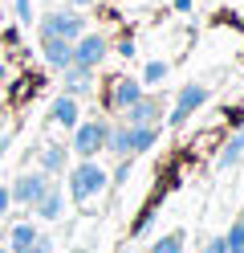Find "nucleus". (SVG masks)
Listing matches in <instances>:
<instances>
[{
  "instance_id": "26",
  "label": "nucleus",
  "mask_w": 244,
  "mask_h": 253,
  "mask_svg": "<svg viewBox=\"0 0 244 253\" xmlns=\"http://www.w3.org/2000/svg\"><path fill=\"white\" fill-rule=\"evenodd\" d=\"M118 53H122V57H135V41H130V37L118 41Z\"/></svg>"
},
{
  "instance_id": "1",
  "label": "nucleus",
  "mask_w": 244,
  "mask_h": 253,
  "mask_svg": "<svg viewBox=\"0 0 244 253\" xmlns=\"http://www.w3.org/2000/svg\"><path fill=\"white\" fill-rule=\"evenodd\" d=\"M106 184H110V176L102 171L98 160H77V168L70 171V196H73V204H86L94 196H102Z\"/></svg>"
},
{
  "instance_id": "28",
  "label": "nucleus",
  "mask_w": 244,
  "mask_h": 253,
  "mask_svg": "<svg viewBox=\"0 0 244 253\" xmlns=\"http://www.w3.org/2000/svg\"><path fill=\"white\" fill-rule=\"evenodd\" d=\"M175 8H179V12H187V8H191V0H175Z\"/></svg>"
},
{
  "instance_id": "12",
  "label": "nucleus",
  "mask_w": 244,
  "mask_h": 253,
  "mask_svg": "<svg viewBox=\"0 0 244 253\" xmlns=\"http://www.w3.org/2000/svg\"><path fill=\"white\" fill-rule=\"evenodd\" d=\"M61 74H65V94H70V98H81V94L94 90V70L70 66V70H61Z\"/></svg>"
},
{
  "instance_id": "14",
  "label": "nucleus",
  "mask_w": 244,
  "mask_h": 253,
  "mask_svg": "<svg viewBox=\"0 0 244 253\" xmlns=\"http://www.w3.org/2000/svg\"><path fill=\"white\" fill-rule=\"evenodd\" d=\"M41 171H45V176L65 171V143H45L41 147Z\"/></svg>"
},
{
  "instance_id": "27",
  "label": "nucleus",
  "mask_w": 244,
  "mask_h": 253,
  "mask_svg": "<svg viewBox=\"0 0 244 253\" xmlns=\"http://www.w3.org/2000/svg\"><path fill=\"white\" fill-rule=\"evenodd\" d=\"M70 4H73V8H90L94 0H70Z\"/></svg>"
},
{
  "instance_id": "2",
  "label": "nucleus",
  "mask_w": 244,
  "mask_h": 253,
  "mask_svg": "<svg viewBox=\"0 0 244 253\" xmlns=\"http://www.w3.org/2000/svg\"><path fill=\"white\" fill-rule=\"evenodd\" d=\"M106 131H110L106 119H86V123H77V126H73L70 151L77 155V160H94L98 151H106Z\"/></svg>"
},
{
  "instance_id": "9",
  "label": "nucleus",
  "mask_w": 244,
  "mask_h": 253,
  "mask_svg": "<svg viewBox=\"0 0 244 253\" xmlns=\"http://www.w3.org/2000/svg\"><path fill=\"white\" fill-rule=\"evenodd\" d=\"M142 94H146L142 82H135V78H114V86H110V106L122 115V110H126L130 102H139Z\"/></svg>"
},
{
  "instance_id": "10",
  "label": "nucleus",
  "mask_w": 244,
  "mask_h": 253,
  "mask_svg": "<svg viewBox=\"0 0 244 253\" xmlns=\"http://www.w3.org/2000/svg\"><path fill=\"white\" fill-rule=\"evenodd\" d=\"M49 119H53L57 126H73L81 123V106H77V98H70V94H61V98H53V106H49Z\"/></svg>"
},
{
  "instance_id": "16",
  "label": "nucleus",
  "mask_w": 244,
  "mask_h": 253,
  "mask_svg": "<svg viewBox=\"0 0 244 253\" xmlns=\"http://www.w3.org/2000/svg\"><path fill=\"white\" fill-rule=\"evenodd\" d=\"M37 229L29 225V220H21V225H12V233H8V245H12V253H21V249H29L33 241H37Z\"/></svg>"
},
{
  "instance_id": "20",
  "label": "nucleus",
  "mask_w": 244,
  "mask_h": 253,
  "mask_svg": "<svg viewBox=\"0 0 244 253\" xmlns=\"http://www.w3.org/2000/svg\"><path fill=\"white\" fill-rule=\"evenodd\" d=\"M224 245H228V253H244V229L232 225V229H228V237H224Z\"/></svg>"
},
{
  "instance_id": "29",
  "label": "nucleus",
  "mask_w": 244,
  "mask_h": 253,
  "mask_svg": "<svg viewBox=\"0 0 244 253\" xmlns=\"http://www.w3.org/2000/svg\"><path fill=\"white\" fill-rule=\"evenodd\" d=\"M232 123H244V110H240V115H236V119H232Z\"/></svg>"
},
{
  "instance_id": "11",
  "label": "nucleus",
  "mask_w": 244,
  "mask_h": 253,
  "mask_svg": "<svg viewBox=\"0 0 244 253\" xmlns=\"http://www.w3.org/2000/svg\"><path fill=\"white\" fill-rule=\"evenodd\" d=\"M155 139H159V126H126V155L135 160V155L151 151Z\"/></svg>"
},
{
  "instance_id": "31",
  "label": "nucleus",
  "mask_w": 244,
  "mask_h": 253,
  "mask_svg": "<svg viewBox=\"0 0 244 253\" xmlns=\"http://www.w3.org/2000/svg\"><path fill=\"white\" fill-rule=\"evenodd\" d=\"M0 253H8V249H0Z\"/></svg>"
},
{
  "instance_id": "23",
  "label": "nucleus",
  "mask_w": 244,
  "mask_h": 253,
  "mask_svg": "<svg viewBox=\"0 0 244 253\" xmlns=\"http://www.w3.org/2000/svg\"><path fill=\"white\" fill-rule=\"evenodd\" d=\"M21 253H53V241H45V237H37L29 249H21Z\"/></svg>"
},
{
  "instance_id": "15",
  "label": "nucleus",
  "mask_w": 244,
  "mask_h": 253,
  "mask_svg": "<svg viewBox=\"0 0 244 253\" xmlns=\"http://www.w3.org/2000/svg\"><path fill=\"white\" fill-rule=\"evenodd\" d=\"M240 160H244V131H236V135L224 143V151H220L216 164H220V171H228V168H236Z\"/></svg>"
},
{
  "instance_id": "13",
  "label": "nucleus",
  "mask_w": 244,
  "mask_h": 253,
  "mask_svg": "<svg viewBox=\"0 0 244 253\" xmlns=\"http://www.w3.org/2000/svg\"><path fill=\"white\" fill-rule=\"evenodd\" d=\"M33 209H37V216H41V220H57V216H61V209H65V192H61L57 184H49V192H45L37 204H33Z\"/></svg>"
},
{
  "instance_id": "21",
  "label": "nucleus",
  "mask_w": 244,
  "mask_h": 253,
  "mask_svg": "<svg viewBox=\"0 0 244 253\" xmlns=\"http://www.w3.org/2000/svg\"><path fill=\"white\" fill-rule=\"evenodd\" d=\"M12 4H16V21L33 25V0H12Z\"/></svg>"
},
{
  "instance_id": "5",
  "label": "nucleus",
  "mask_w": 244,
  "mask_h": 253,
  "mask_svg": "<svg viewBox=\"0 0 244 253\" xmlns=\"http://www.w3.org/2000/svg\"><path fill=\"white\" fill-rule=\"evenodd\" d=\"M208 102V86H200V82H187L183 90H179V98H175V106H171V126H183L191 115H195V110H200Z\"/></svg>"
},
{
  "instance_id": "19",
  "label": "nucleus",
  "mask_w": 244,
  "mask_h": 253,
  "mask_svg": "<svg viewBox=\"0 0 244 253\" xmlns=\"http://www.w3.org/2000/svg\"><path fill=\"white\" fill-rule=\"evenodd\" d=\"M167 61H146V70H142V86H155V82H163L167 78Z\"/></svg>"
},
{
  "instance_id": "25",
  "label": "nucleus",
  "mask_w": 244,
  "mask_h": 253,
  "mask_svg": "<svg viewBox=\"0 0 244 253\" xmlns=\"http://www.w3.org/2000/svg\"><path fill=\"white\" fill-rule=\"evenodd\" d=\"M8 204H12V196H8V188H4V184H0V216H4V212H8Z\"/></svg>"
},
{
  "instance_id": "30",
  "label": "nucleus",
  "mask_w": 244,
  "mask_h": 253,
  "mask_svg": "<svg viewBox=\"0 0 244 253\" xmlns=\"http://www.w3.org/2000/svg\"><path fill=\"white\" fill-rule=\"evenodd\" d=\"M236 225H240V229H244V212H240V220H236Z\"/></svg>"
},
{
  "instance_id": "4",
  "label": "nucleus",
  "mask_w": 244,
  "mask_h": 253,
  "mask_svg": "<svg viewBox=\"0 0 244 253\" xmlns=\"http://www.w3.org/2000/svg\"><path fill=\"white\" fill-rule=\"evenodd\" d=\"M106 53H110V41L102 37V33H81L77 41H73V66H81V70H98L106 61Z\"/></svg>"
},
{
  "instance_id": "8",
  "label": "nucleus",
  "mask_w": 244,
  "mask_h": 253,
  "mask_svg": "<svg viewBox=\"0 0 244 253\" xmlns=\"http://www.w3.org/2000/svg\"><path fill=\"white\" fill-rule=\"evenodd\" d=\"M41 53L53 70H70L73 66V41H61V37H41Z\"/></svg>"
},
{
  "instance_id": "24",
  "label": "nucleus",
  "mask_w": 244,
  "mask_h": 253,
  "mask_svg": "<svg viewBox=\"0 0 244 253\" xmlns=\"http://www.w3.org/2000/svg\"><path fill=\"white\" fill-rule=\"evenodd\" d=\"M204 253H228V245H224V237H211V241L204 245Z\"/></svg>"
},
{
  "instance_id": "3",
  "label": "nucleus",
  "mask_w": 244,
  "mask_h": 253,
  "mask_svg": "<svg viewBox=\"0 0 244 253\" xmlns=\"http://www.w3.org/2000/svg\"><path fill=\"white\" fill-rule=\"evenodd\" d=\"M37 33L41 37H61V41H77L81 33H86V17L81 12H45V17L37 21Z\"/></svg>"
},
{
  "instance_id": "17",
  "label": "nucleus",
  "mask_w": 244,
  "mask_h": 253,
  "mask_svg": "<svg viewBox=\"0 0 244 253\" xmlns=\"http://www.w3.org/2000/svg\"><path fill=\"white\" fill-rule=\"evenodd\" d=\"M106 151H114L118 160L126 155V123H118V126H110V131H106Z\"/></svg>"
},
{
  "instance_id": "6",
  "label": "nucleus",
  "mask_w": 244,
  "mask_h": 253,
  "mask_svg": "<svg viewBox=\"0 0 244 253\" xmlns=\"http://www.w3.org/2000/svg\"><path fill=\"white\" fill-rule=\"evenodd\" d=\"M45 192H49V176L45 171H25V176H16V184L8 188V196L16 204H25V209H33Z\"/></svg>"
},
{
  "instance_id": "22",
  "label": "nucleus",
  "mask_w": 244,
  "mask_h": 253,
  "mask_svg": "<svg viewBox=\"0 0 244 253\" xmlns=\"http://www.w3.org/2000/svg\"><path fill=\"white\" fill-rule=\"evenodd\" d=\"M110 180H114V184H126V180H130V155H122V164H118V171H114Z\"/></svg>"
},
{
  "instance_id": "18",
  "label": "nucleus",
  "mask_w": 244,
  "mask_h": 253,
  "mask_svg": "<svg viewBox=\"0 0 244 253\" xmlns=\"http://www.w3.org/2000/svg\"><path fill=\"white\" fill-rule=\"evenodd\" d=\"M183 241H187V237L175 229V233H167V237H159V241L151 245V253H183Z\"/></svg>"
},
{
  "instance_id": "7",
  "label": "nucleus",
  "mask_w": 244,
  "mask_h": 253,
  "mask_svg": "<svg viewBox=\"0 0 244 253\" xmlns=\"http://www.w3.org/2000/svg\"><path fill=\"white\" fill-rule=\"evenodd\" d=\"M159 119H163V102L155 98V94H142L139 102H130L122 110V123L126 126H155Z\"/></svg>"
}]
</instances>
